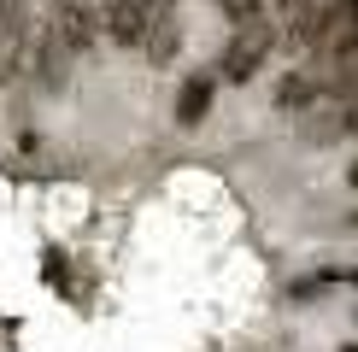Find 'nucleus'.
<instances>
[{
    "label": "nucleus",
    "instance_id": "obj_10",
    "mask_svg": "<svg viewBox=\"0 0 358 352\" xmlns=\"http://www.w3.org/2000/svg\"><path fill=\"white\" fill-rule=\"evenodd\" d=\"M347 229H358V212H352V217H347Z\"/></svg>",
    "mask_w": 358,
    "mask_h": 352
},
{
    "label": "nucleus",
    "instance_id": "obj_1",
    "mask_svg": "<svg viewBox=\"0 0 358 352\" xmlns=\"http://www.w3.org/2000/svg\"><path fill=\"white\" fill-rule=\"evenodd\" d=\"M352 24H358V0H306L288 12V29L276 41H288L294 53H329Z\"/></svg>",
    "mask_w": 358,
    "mask_h": 352
},
{
    "label": "nucleus",
    "instance_id": "obj_2",
    "mask_svg": "<svg viewBox=\"0 0 358 352\" xmlns=\"http://www.w3.org/2000/svg\"><path fill=\"white\" fill-rule=\"evenodd\" d=\"M271 53H276V29L271 24H235V41H229V47H223V77H229V82H252V77H259V71L264 65H271Z\"/></svg>",
    "mask_w": 358,
    "mask_h": 352
},
{
    "label": "nucleus",
    "instance_id": "obj_3",
    "mask_svg": "<svg viewBox=\"0 0 358 352\" xmlns=\"http://www.w3.org/2000/svg\"><path fill=\"white\" fill-rule=\"evenodd\" d=\"M165 6L171 0H100V36H112L117 47H141Z\"/></svg>",
    "mask_w": 358,
    "mask_h": 352
},
{
    "label": "nucleus",
    "instance_id": "obj_4",
    "mask_svg": "<svg viewBox=\"0 0 358 352\" xmlns=\"http://www.w3.org/2000/svg\"><path fill=\"white\" fill-rule=\"evenodd\" d=\"M53 36L65 41V53H88L100 41V0H53Z\"/></svg>",
    "mask_w": 358,
    "mask_h": 352
},
{
    "label": "nucleus",
    "instance_id": "obj_9",
    "mask_svg": "<svg viewBox=\"0 0 358 352\" xmlns=\"http://www.w3.org/2000/svg\"><path fill=\"white\" fill-rule=\"evenodd\" d=\"M347 182H352V188H358V165H352V170H347Z\"/></svg>",
    "mask_w": 358,
    "mask_h": 352
},
{
    "label": "nucleus",
    "instance_id": "obj_7",
    "mask_svg": "<svg viewBox=\"0 0 358 352\" xmlns=\"http://www.w3.org/2000/svg\"><path fill=\"white\" fill-rule=\"evenodd\" d=\"M217 6H223V18H229V24H259L271 0H217Z\"/></svg>",
    "mask_w": 358,
    "mask_h": 352
},
{
    "label": "nucleus",
    "instance_id": "obj_6",
    "mask_svg": "<svg viewBox=\"0 0 358 352\" xmlns=\"http://www.w3.org/2000/svg\"><path fill=\"white\" fill-rule=\"evenodd\" d=\"M212 100H217V82H212V77H188L182 88H176V124H182V129L206 124V112H212Z\"/></svg>",
    "mask_w": 358,
    "mask_h": 352
},
{
    "label": "nucleus",
    "instance_id": "obj_5",
    "mask_svg": "<svg viewBox=\"0 0 358 352\" xmlns=\"http://www.w3.org/2000/svg\"><path fill=\"white\" fill-rule=\"evenodd\" d=\"M341 88L329 71H288V77L276 82V106L282 112H294V117H306V112H317L323 100H335Z\"/></svg>",
    "mask_w": 358,
    "mask_h": 352
},
{
    "label": "nucleus",
    "instance_id": "obj_11",
    "mask_svg": "<svg viewBox=\"0 0 358 352\" xmlns=\"http://www.w3.org/2000/svg\"><path fill=\"white\" fill-rule=\"evenodd\" d=\"M341 352H358V341H352V346H341Z\"/></svg>",
    "mask_w": 358,
    "mask_h": 352
},
{
    "label": "nucleus",
    "instance_id": "obj_8",
    "mask_svg": "<svg viewBox=\"0 0 358 352\" xmlns=\"http://www.w3.org/2000/svg\"><path fill=\"white\" fill-rule=\"evenodd\" d=\"M276 6H282V18H288V12H294V6H306V0H276Z\"/></svg>",
    "mask_w": 358,
    "mask_h": 352
}]
</instances>
